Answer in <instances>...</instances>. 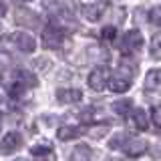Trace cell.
<instances>
[{"label":"cell","mask_w":161,"mask_h":161,"mask_svg":"<svg viewBox=\"0 0 161 161\" xmlns=\"http://www.w3.org/2000/svg\"><path fill=\"white\" fill-rule=\"evenodd\" d=\"M109 161H123V159H121V157H111Z\"/></svg>","instance_id":"f1b7e54d"},{"label":"cell","mask_w":161,"mask_h":161,"mask_svg":"<svg viewBox=\"0 0 161 161\" xmlns=\"http://www.w3.org/2000/svg\"><path fill=\"white\" fill-rule=\"evenodd\" d=\"M149 50H151V57L155 60L161 58V34H153V38L149 42Z\"/></svg>","instance_id":"ac0fdd59"},{"label":"cell","mask_w":161,"mask_h":161,"mask_svg":"<svg viewBox=\"0 0 161 161\" xmlns=\"http://www.w3.org/2000/svg\"><path fill=\"white\" fill-rule=\"evenodd\" d=\"M143 47V36H141L139 30H127V32L121 36L119 40V48L123 50L125 54H133Z\"/></svg>","instance_id":"6da1fadb"},{"label":"cell","mask_w":161,"mask_h":161,"mask_svg":"<svg viewBox=\"0 0 161 161\" xmlns=\"http://www.w3.org/2000/svg\"><path fill=\"white\" fill-rule=\"evenodd\" d=\"M109 133V125H101V127H93L89 131V135L93 139H101V137H105V135Z\"/></svg>","instance_id":"44dd1931"},{"label":"cell","mask_w":161,"mask_h":161,"mask_svg":"<svg viewBox=\"0 0 161 161\" xmlns=\"http://www.w3.org/2000/svg\"><path fill=\"white\" fill-rule=\"evenodd\" d=\"M89 50H91V53H93V54H91V57H93V58L109 60V54H107V50H103V48H97V47H91Z\"/></svg>","instance_id":"cb8c5ba5"},{"label":"cell","mask_w":161,"mask_h":161,"mask_svg":"<svg viewBox=\"0 0 161 161\" xmlns=\"http://www.w3.org/2000/svg\"><path fill=\"white\" fill-rule=\"evenodd\" d=\"M151 117H153L155 125L161 127V105H155V107H153V111H151Z\"/></svg>","instance_id":"4316f807"},{"label":"cell","mask_w":161,"mask_h":161,"mask_svg":"<svg viewBox=\"0 0 161 161\" xmlns=\"http://www.w3.org/2000/svg\"><path fill=\"white\" fill-rule=\"evenodd\" d=\"M131 107H133V101L131 99H119L113 103V111L117 115H121V117H125V115L131 113Z\"/></svg>","instance_id":"e0dca14e"},{"label":"cell","mask_w":161,"mask_h":161,"mask_svg":"<svg viewBox=\"0 0 161 161\" xmlns=\"http://www.w3.org/2000/svg\"><path fill=\"white\" fill-rule=\"evenodd\" d=\"M2 77H4V70L0 69V83H2Z\"/></svg>","instance_id":"f546056e"},{"label":"cell","mask_w":161,"mask_h":161,"mask_svg":"<svg viewBox=\"0 0 161 161\" xmlns=\"http://www.w3.org/2000/svg\"><path fill=\"white\" fill-rule=\"evenodd\" d=\"M14 79H16L24 89H28V87H36V77H34L30 70H26V69H18L16 73H14Z\"/></svg>","instance_id":"7c38bea8"},{"label":"cell","mask_w":161,"mask_h":161,"mask_svg":"<svg viewBox=\"0 0 161 161\" xmlns=\"http://www.w3.org/2000/svg\"><path fill=\"white\" fill-rule=\"evenodd\" d=\"M14 18H16V24H20V26H28V28L38 26V16L28 8H18L16 14H14Z\"/></svg>","instance_id":"8992f818"},{"label":"cell","mask_w":161,"mask_h":161,"mask_svg":"<svg viewBox=\"0 0 161 161\" xmlns=\"http://www.w3.org/2000/svg\"><path fill=\"white\" fill-rule=\"evenodd\" d=\"M125 153L129 155V157H141V155L147 151V141L143 139H127L123 145Z\"/></svg>","instance_id":"ba28073f"},{"label":"cell","mask_w":161,"mask_h":161,"mask_svg":"<svg viewBox=\"0 0 161 161\" xmlns=\"http://www.w3.org/2000/svg\"><path fill=\"white\" fill-rule=\"evenodd\" d=\"M125 141H127V135H125V133H117L113 139H111V143H109V145H111L113 149H123Z\"/></svg>","instance_id":"7402d4cb"},{"label":"cell","mask_w":161,"mask_h":161,"mask_svg":"<svg viewBox=\"0 0 161 161\" xmlns=\"http://www.w3.org/2000/svg\"><path fill=\"white\" fill-rule=\"evenodd\" d=\"M0 125H2V113H0Z\"/></svg>","instance_id":"1f68e13d"},{"label":"cell","mask_w":161,"mask_h":161,"mask_svg":"<svg viewBox=\"0 0 161 161\" xmlns=\"http://www.w3.org/2000/svg\"><path fill=\"white\" fill-rule=\"evenodd\" d=\"M8 93H10V97H20V95L24 93V87L18 83V80H14V83H12V87L8 89Z\"/></svg>","instance_id":"484cf974"},{"label":"cell","mask_w":161,"mask_h":161,"mask_svg":"<svg viewBox=\"0 0 161 161\" xmlns=\"http://www.w3.org/2000/svg\"><path fill=\"white\" fill-rule=\"evenodd\" d=\"M14 161H28V159H24V157H18V159H14Z\"/></svg>","instance_id":"4dcf8cb0"},{"label":"cell","mask_w":161,"mask_h":161,"mask_svg":"<svg viewBox=\"0 0 161 161\" xmlns=\"http://www.w3.org/2000/svg\"><path fill=\"white\" fill-rule=\"evenodd\" d=\"M109 87L113 93H127L131 89V80L127 77H115L113 80H109Z\"/></svg>","instance_id":"9a60e30c"},{"label":"cell","mask_w":161,"mask_h":161,"mask_svg":"<svg viewBox=\"0 0 161 161\" xmlns=\"http://www.w3.org/2000/svg\"><path fill=\"white\" fill-rule=\"evenodd\" d=\"M99 115H101V111H97V109H85L83 113H80V121H83V123H93Z\"/></svg>","instance_id":"ffe728a7"},{"label":"cell","mask_w":161,"mask_h":161,"mask_svg":"<svg viewBox=\"0 0 161 161\" xmlns=\"http://www.w3.org/2000/svg\"><path fill=\"white\" fill-rule=\"evenodd\" d=\"M101 36H103L105 40H115V36H117V30H115V26H105L103 30H101Z\"/></svg>","instance_id":"d4e9b609"},{"label":"cell","mask_w":161,"mask_h":161,"mask_svg":"<svg viewBox=\"0 0 161 161\" xmlns=\"http://www.w3.org/2000/svg\"><path fill=\"white\" fill-rule=\"evenodd\" d=\"M57 137H58L60 141H73V139L80 137V129L75 127V125H67V127H60V129H58Z\"/></svg>","instance_id":"5bb4252c"},{"label":"cell","mask_w":161,"mask_h":161,"mask_svg":"<svg viewBox=\"0 0 161 161\" xmlns=\"http://www.w3.org/2000/svg\"><path fill=\"white\" fill-rule=\"evenodd\" d=\"M129 115H131V123H133L135 129H139V131H145V129H147L149 119H147V113H145L143 109H135L133 113H129Z\"/></svg>","instance_id":"4fadbf2b"},{"label":"cell","mask_w":161,"mask_h":161,"mask_svg":"<svg viewBox=\"0 0 161 161\" xmlns=\"http://www.w3.org/2000/svg\"><path fill=\"white\" fill-rule=\"evenodd\" d=\"M6 42H10L20 53H34V48H36V40H34V36H30L28 32H14L8 36Z\"/></svg>","instance_id":"3957f363"},{"label":"cell","mask_w":161,"mask_h":161,"mask_svg":"<svg viewBox=\"0 0 161 161\" xmlns=\"http://www.w3.org/2000/svg\"><path fill=\"white\" fill-rule=\"evenodd\" d=\"M70 159L73 161H89L91 159V147L89 145H77L70 153Z\"/></svg>","instance_id":"2e32d148"},{"label":"cell","mask_w":161,"mask_h":161,"mask_svg":"<svg viewBox=\"0 0 161 161\" xmlns=\"http://www.w3.org/2000/svg\"><path fill=\"white\" fill-rule=\"evenodd\" d=\"M4 14H6V2L0 0V16H4Z\"/></svg>","instance_id":"83f0119b"},{"label":"cell","mask_w":161,"mask_h":161,"mask_svg":"<svg viewBox=\"0 0 161 161\" xmlns=\"http://www.w3.org/2000/svg\"><path fill=\"white\" fill-rule=\"evenodd\" d=\"M109 80H111V70L107 67H99L89 75V87L93 91H99L101 93V91H105V87L109 85Z\"/></svg>","instance_id":"277c9868"},{"label":"cell","mask_w":161,"mask_h":161,"mask_svg":"<svg viewBox=\"0 0 161 161\" xmlns=\"http://www.w3.org/2000/svg\"><path fill=\"white\" fill-rule=\"evenodd\" d=\"M63 42H64V32L60 30L57 24H50V26L42 32V47L44 48H50V50H57L63 47Z\"/></svg>","instance_id":"7a4b0ae2"},{"label":"cell","mask_w":161,"mask_h":161,"mask_svg":"<svg viewBox=\"0 0 161 161\" xmlns=\"http://www.w3.org/2000/svg\"><path fill=\"white\" fill-rule=\"evenodd\" d=\"M57 99L58 103L67 105V103H79L83 99V91L79 89H58L57 91Z\"/></svg>","instance_id":"30bf717a"},{"label":"cell","mask_w":161,"mask_h":161,"mask_svg":"<svg viewBox=\"0 0 161 161\" xmlns=\"http://www.w3.org/2000/svg\"><path fill=\"white\" fill-rule=\"evenodd\" d=\"M30 153H32L34 161H57V155L50 145H34Z\"/></svg>","instance_id":"9c48e42d"},{"label":"cell","mask_w":161,"mask_h":161,"mask_svg":"<svg viewBox=\"0 0 161 161\" xmlns=\"http://www.w3.org/2000/svg\"><path fill=\"white\" fill-rule=\"evenodd\" d=\"M145 89L161 93V69H153L147 73V77H145Z\"/></svg>","instance_id":"8fae6325"},{"label":"cell","mask_w":161,"mask_h":161,"mask_svg":"<svg viewBox=\"0 0 161 161\" xmlns=\"http://www.w3.org/2000/svg\"><path fill=\"white\" fill-rule=\"evenodd\" d=\"M20 145H22V137H20V133L10 131V133H6L2 137V141H0V155H12Z\"/></svg>","instance_id":"5b68a950"},{"label":"cell","mask_w":161,"mask_h":161,"mask_svg":"<svg viewBox=\"0 0 161 161\" xmlns=\"http://www.w3.org/2000/svg\"><path fill=\"white\" fill-rule=\"evenodd\" d=\"M119 69H121V73H125V75H129V77H133L135 73H137V63H129L127 58H123L119 63Z\"/></svg>","instance_id":"d6986e66"},{"label":"cell","mask_w":161,"mask_h":161,"mask_svg":"<svg viewBox=\"0 0 161 161\" xmlns=\"http://www.w3.org/2000/svg\"><path fill=\"white\" fill-rule=\"evenodd\" d=\"M149 20H151L153 24H157V26H161V6L151 8V12H149Z\"/></svg>","instance_id":"603a6c76"},{"label":"cell","mask_w":161,"mask_h":161,"mask_svg":"<svg viewBox=\"0 0 161 161\" xmlns=\"http://www.w3.org/2000/svg\"><path fill=\"white\" fill-rule=\"evenodd\" d=\"M105 12V6L99 2H93V4H83L80 6V14H83L85 20H89V22H97V20L103 16Z\"/></svg>","instance_id":"52a82bcc"}]
</instances>
